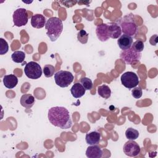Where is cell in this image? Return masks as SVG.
I'll return each instance as SVG.
<instances>
[{"label": "cell", "instance_id": "5b68a950", "mask_svg": "<svg viewBox=\"0 0 158 158\" xmlns=\"http://www.w3.org/2000/svg\"><path fill=\"white\" fill-rule=\"evenodd\" d=\"M24 73L28 78L36 80L41 77L42 75V69L40 64L37 62L30 61L25 66Z\"/></svg>", "mask_w": 158, "mask_h": 158}, {"label": "cell", "instance_id": "ba28073f", "mask_svg": "<svg viewBox=\"0 0 158 158\" xmlns=\"http://www.w3.org/2000/svg\"><path fill=\"white\" fill-rule=\"evenodd\" d=\"M120 57L127 64H131L135 61H138L141 57V52H137L133 50L131 48L122 51L120 53Z\"/></svg>", "mask_w": 158, "mask_h": 158}, {"label": "cell", "instance_id": "e0dca14e", "mask_svg": "<svg viewBox=\"0 0 158 158\" xmlns=\"http://www.w3.org/2000/svg\"><path fill=\"white\" fill-rule=\"evenodd\" d=\"M86 89L81 85V83H75L70 89V92L73 97L75 98H80L83 96L85 93Z\"/></svg>", "mask_w": 158, "mask_h": 158}, {"label": "cell", "instance_id": "2e32d148", "mask_svg": "<svg viewBox=\"0 0 158 158\" xmlns=\"http://www.w3.org/2000/svg\"><path fill=\"white\" fill-rule=\"evenodd\" d=\"M3 83L7 88L12 89L17 85L18 78L17 76L13 74L6 75L3 77Z\"/></svg>", "mask_w": 158, "mask_h": 158}, {"label": "cell", "instance_id": "3957f363", "mask_svg": "<svg viewBox=\"0 0 158 158\" xmlns=\"http://www.w3.org/2000/svg\"><path fill=\"white\" fill-rule=\"evenodd\" d=\"M118 25L120 27L122 32L124 34L133 36L137 31V25L131 15H127L117 20Z\"/></svg>", "mask_w": 158, "mask_h": 158}, {"label": "cell", "instance_id": "9a60e30c", "mask_svg": "<svg viewBox=\"0 0 158 158\" xmlns=\"http://www.w3.org/2000/svg\"><path fill=\"white\" fill-rule=\"evenodd\" d=\"M108 33L109 38L112 39H117L121 36V28L117 23H111L108 25Z\"/></svg>", "mask_w": 158, "mask_h": 158}, {"label": "cell", "instance_id": "7402d4cb", "mask_svg": "<svg viewBox=\"0 0 158 158\" xmlns=\"http://www.w3.org/2000/svg\"><path fill=\"white\" fill-rule=\"evenodd\" d=\"M54 72H55V68L53 65L50 64H47L44 66L43 73L46 77L49 78V77H52L54 75Z\"/></svg>", "mask_w": 158, "mask_h": 158}, {"label": "cell", "instance_id": "4316f807", "mask_svg": "<svg viewBox=\"0 0 158 158\" xmlns=\"http://www.w3.org/2000/svg\"><path fill=\"white\" fill-rule=\"evenodd\" d=\"M131 94L133 98L136 99H139L142 96L143 91L140 87H135L131 91Z\"/></svg>", "mask_w": 158, "mask_h": 158}, {"label": "cell", "instance_id": "44dd1931", "mask_svg": "<svg viewBox=\"0 0 158 158\" xmlns=\"http://www.w3.org/2000/svg\"><path fill=\"white\" fill-rule=\"evenodd\" d=\"M125 136L128 139L135 140L138 138L139 132L135 128H128L125 131Z\"/></svg>", "mask_w": 158, "mask_h": 158}, {"label": "cell", "instance_id": "52a82bcc", "mask_svg": "<svg viewBox=\"0 0 158 158\" xmlns=\"http://www.w3.org/2000/svg\"><path fill=\"white\" fill-rule=\"evenodd\" d=\"M28 20L27 11L24 8H19L13 13V22L14 25L20 27L25 25Z\"/></svg>", "mask_w": 158, "mask_h": 158}, {"label": "cell", "instance_id": "5bb4252c", "mask_svg": "<svg viewBox=\"0 0 158 158\" xmlns=\"http://www.w3.org/2000/svg\"><path fill=\"white\" fill-rule=\"evenodd\" d=\"M85 140L86 143L89 145H97L101 140V133L96 131L87 133L85 136Z\"/></svg>", "mask_w": 158, "mask_h": 158}, {"label": "cell", "instance_id": "277c9868", "mask_svg": "<svg viewBox=\"0 0 158 158\" xmlns=\"http://www.w3.org/2000/svg\"><path fill=\"white\" fill-rule=\"evenodd\" d=\"M73 75L69 71L59 70L54 74L56 84L61 88L68 87L73 80Z\"/></svg>", "mask_w": 158, "mask_h": 158}, {"label": "cell", "instance_id": "8992f818", "mask_svg": "<svg viewBox=\"0 0 158 158\" xmlns=\"http://www.w3.org/2000/svg\"><path fill=\"white\" fill-rule=\"evenodd\" d=\"M122 84L127 88L131 89L139 84V78L137 75L133 72H125L121 76Z\"/></svg>", "mask_w": 158, "mask_h": 158}, {"label": "cell", "instance_id": "cb8c5ba5", "mask_svg": "<svg viewBox=\"0 0 158 158\" xmlns=\"http://www.w3.org/2000/svg\"><path fill=\"white\" fill-rule=\"evenodd\" d=\"M144 43L141 40H136L135 41L132 45H131V48L133 49V51L137 52H141V51H143L144 49Z\"/></svg>", "mask_w": 158, "mask_h": 158}, {"label": "cell", "instance_id": "ac0fdd59", "mask_svg": "<svg viewBox=\"0 0 158 158\" xmlns=\"http://www.w3.org/2000/svg\"><path fill=\"white\" fill-rule=\"evenodd\" d=\"M20 102L23 107L30 109L35 103V98L30 94H25L21 96Z\"/></svg>", "mask_w": 158, "mask_h": 158}, {"label": "cell", "instance_id": "6da1fadb", "mask_svg": "<svg viewBox=\"0 0 158 158\" xmlns=\"http://www.w3.org/2000/svg\"><path fill=\"white\" fill-rule=\"evenodd\" d=\"M48 119L54 126L61 129H67L72 127V122L69 110L64 107L55 106L48 110Z\"/></svg>", "mask_w": 158, "mask_h": 158}, {"label": "cell", "instance_id": "4fadbf2b", "mask_svg": "<svg viewBox=\"0 0 158 158\" xmlns=\"http://www.w3.org/2000/svg\"><path fill=\"white\" fill-rule=\"evenodd\" d=\"M46 23V18L41 14L33 15L31 18V25L33 28H41Z\"/></svg>", "mask_w": 158, "mask_h": 158}, {"label": "cell", "instance_id": "d4e9b609", "mask_svg": "<svg viewBox=\"0 0 158 158\" xmlns=\"http://www.w3.org/2000/svg\"><path fill=\"white\" fill-rule=\"evenodd\" d=\"M80 83L86 90H89L93 87V82L91 79L87 77H83L81 79Z\"/></svg>", "mask_w": 158, "mask_h": 158}, {"label": "cell", "instance_id": "484cf974", "mask_svg": "<svg viewBox=\"0 0 158 158\" xmlns=\"http://www.w3.org/2000/svg\"><path fill=\"white\" fill-rule=\"evenodd\" d=\"M9 45L7 42L3 38H0V54L4 55L8 52Z\"/></svg>", "mask_w": 158, "mask_h": 158}, {"label": "cell", "instance_id": "ffe728a7", "mask_svg": "<svg viewBox=\"0 0 158 158\" xmlns=\"http://www.w3.org/2000/svg\"><path fill=\"white\" fill-rule=\"evenodd\" d=\"M11 58L12 60L16 63H22L25 60V54L23 51H17L12 53Z\"/></svg>", "mask_w": 158, "mask_h": 158}, {"label": "cell", "instance_id": "30bf717a", "mask_svg": "<svg viewBox=\"0 0 158 158\" xmlns=\"http://www.w3.org/2000/svg\"><path fill=\"white\" fill-rule=\"evenodd\" d=\"M96 34L98 38L101 41H106L110 38L108 33V25L102 23L97 26L96 29Z\"/></svg>", "mask_w": 158, "mask_h": 158}, {"label": "cell", "instance_id": "9c48e42d", "mask_svg": "<svg viewBox=\"0 0 158 158\" xmlns=\"http://www.w3.org/2000/svg\"><path fill=\"white\" fill-rule=\"evenodd\" d=\"M123 151L129 157H136L140 153L141 148L138 144L134 140H129L123 145Z\"/></svg>", "mask_w": 158, "mask_h": 158}, {"label": "cell", "instance_id": "7c38bea8", "mask_svg": "<svg viewBox=\"0 0 158 158\" xmlns=\"http://www.w3.org/2000/svg\"><path fill=\"white\" fill-rule=\"evenodd\" d=\"M86 156L88 158H100L102 156V151L97 145H91L87 148Z\"/></svg>", "mask_w": 158, "mask_h": 158}, {"label": "cell", "instance_id": "603a6c76", "mask_svg": "<svg viewBox=\"0 0 158 158\" xmlns=\"http://www.w3.org/2000/svg\"><path fill=\"white\" fill-rule=\"evenodd\" d=\"M78 40L82 44H86L88 40V33L84 30H81L77 34Z\"/></svg>", "mask_w": 158, "mask_h": 158}, {"label": "cell", "instance_id": "7a4b0ae2", "mask_svg": "<svg viewBox=\"0 0 158 158\" xmlns=\"http://www.w3.org/2000/svg\"><path fill=\"white\" fill-rule=\"evenodd\" d=\"M46 35L51 41H56L63 30L62 20L56 17L49 18L45 25Z\"/></svg>", "mask_w": 158, "mask_h": 158}, {"label": "cell", "instance_id": "8fae6325", "mask_svg": "<svg viewBox=\"0 0 158 158\" xmlns=\"http://www.w3.org/2000/svg\"><path fill=\"white\" fill-rule=\"evenodd\" d=\"M119 48L123 51L130 49L133 44V38L131 36L123 34L117 40Z\"/></svg>", "mask_w": 158, "mask_h": 158}, {"label": "cell", "instance_id": "d6986e66", "mask_svg": "<svg viewBox=\"0 0 158 158\" xmlns=\"http://www.w3.org/2000/svg\"><path fill=\"white\" fill-rule=\"evenodd\" d=\"M98 93L101 97L104 99H108L111 95V90L107 85L104 84L98 86Z\"/></svg>", "mask_w": 158, "mask_h": 158}]
</instances>
